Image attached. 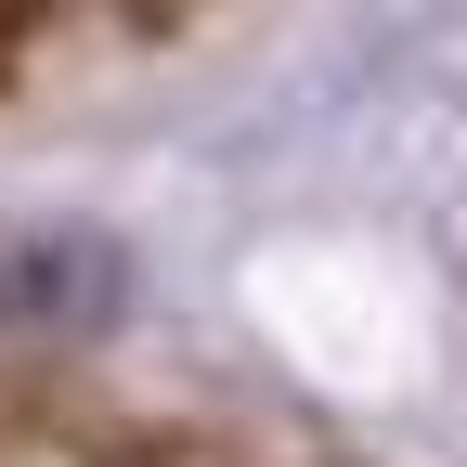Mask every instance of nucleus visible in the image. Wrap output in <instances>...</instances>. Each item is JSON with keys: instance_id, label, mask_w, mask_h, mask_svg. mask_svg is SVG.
Here are the masks:
<instances>
[{"instance_id": "obj_1", "label": "nucleus", "mask_w": 467, "mask_h": 467, "mask_svg": "<svg viewBox=\"0 0 467 467\" xmlns=\"http://www.w3.org/2000/svg\"><path fill=\"white\" fill-rule=\"evenodd\" d=\"M117 312V260L91 247V234H52V221H14L0 234V325H91Z\"/></svg>"}]
</instances>
